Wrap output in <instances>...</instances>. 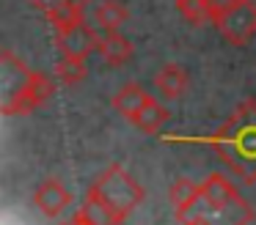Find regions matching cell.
<instances>
[{"label": "cell", "instance_id": "cell-1", "mask_svg": "<svg viewBox=\"0 0 256 225\" xmlns=\"http://www.w3.org/2000/svg\"><path fill=\"white\" fill-rule=\"evenodd\" d=\"M201 143H210L215 154L242 176V181H256V99H245L237 104L232 118Z\"/></svg>", "mask_w": 256, "mask_h": 225}, {"label": "cell", "instance_id": "cell-2", "mask_svg": "<svg viewBox=\"0 0 256 225\" xmlns=\"http://www.w3.org/2000/svg\"><path fill=\"white\" fill-rule=\"evenodd\" d=\"M91 190L116 212V217L122 220V223L144 203V198H146L144 187L132 179V173H130L124 165H110V168H105L94 179Z\"/></svg>", "mask_w": 256, "mask_h": 225}, {"label": "cell", "instance_id": "cell-3", "mask_svg": "<svg viewBox=\"0 0 256 225\" xmlns=\"http://www.w3.org/2000/svg\"><path fill=\"white\" fill-rule=\"evenodd\" d=\"M215 27L223 36V41L234 44V47L248 44L256 36V3L254 0H245V3L223 11L215 19Z\"/></svg>", "mask_w": 256, "mask_h": 225}, {"label": "cell", "instance_id": "cell-4", "mask_svg": "<svg viewBox=\"0 0 256 225\" xmlns=\"http://www.w3.org/2000/svg\"><path fill=\"white\" fill-rule=\"evenodd\" d=\"M56 77L44 74V71H30L28 77V85L22 88V93L20 96H14L12 102L3 104V113L6 115H28L34 113L36 107H42V104L47 102V99H52V93H56Z\"/></svg>", "mask_w": 256, "mask_h": 225}, {"label": "cell", "instance_id": "cell-5", "mask_svg": "<svg viewBox=\"0 0 256 225\" xmlns=\"http://www.w3.org/2000/svg\"><path fill=\"white\" fill-rule=\"evenodd\" d=\"M34 203L44 217H61L66 212V206L72 203V192L58 179H44L34 192Z\"/></svg>", "mask_w": 256, "mask_h": 225}, {"label": "cell", "instance_id": "cell-6", "mask_svg": "<svg viewBox=\"0 0 256 225\" xmlns=\"http://www.w3.org/2000/svg\"><path fill=\"white\" fill-rule=\"evenodd\" d=\"M58 49L61 55H72V58H88L91 52H96V44H100V33L88 25V22H80L78 27H72L64 36H56Z\"/></svg>", "mask_w": 256, "mask_h": 225}, {"label": "cell", "instance_id": "cell-7", "mask_svg": "<svg viewBox=\"0 0 256 225\" xmlns=\"http://www.w3.org/2000/svg\"><path fill=\"white\" fill-rule=\"evenodd\" d=\"M237 198H240L237 187L223 173H212L201 181V203L206 206V212H220V209L232 206Z\"/></svg>", "mask_w": 256, "mask_h": 225}, {"label": "cell", "instance_id": "cell-8", "mask_svg": "<svg viewBox=\"0 0 256 225\" xmlns=\"http://www.w3.org/2000/svg\"><path fill=\"white\" fill-rule=\"evenodd\" d=\"M154 85L166 99L176 102V99H182L184 93L190 91V74L184 71V66H179V63H166L154 74Z\"/></svg>", "mask_w": 256, "mask_h": 225}, {"label": "cell", "instance_id": "cell-9", "mask_svg": "<svg viewBox=\"0 0 256 225\" xmlns=\"http://www.w3.org/2000/svg\"><path fill=\"white\" fill-rule=\"evenodd\" d=\"M127 121L138 132H144V135H157V132L162 129V124L168 121V107H162V102H157V99L149 93L146 102L140 104V107L135 110Z\"/></svg>", "mask_w": 256, "mask_h": 225}, {"label": "cell", "instance_id": "cell-10", "mask_svg": "<svg viewBox=\"0 0 256 225\" xmlns=\"http://www.w3.org/2000/svg\"><path fill=\"white\" fill-rule=\"evenodd\" d=\"M96 52L105 63L110 66H124L132 58V41L127 36H122V30L116 33H100V44H96Z\"/></svg>", "mask_w": 256, "mask_h": 225}, {"label": "cell", "instance_id": "cell-11", "mask_svg": "<svg viewBox=\"0 0 256 225\" xmlns=\"http://www.w3.org/2000/svg\"><path fill=\"white\" fill-rule=\"evenodd\" d=\"M168 198H171V206L176 212V220H182L201 203V184L190 179H176L168 190Z\"/></svg>", "mask_w": 256, "mask_h": 225}, {"label": "cell", "instance_id": "cell-12", "mask_svg": "<svg viewBox=\"0 0 256 225\" xmlns=\"http://www.w3.org/2000/svg\"><path fill=\"white\" fill-rule=\"evenodd\" d=\"M130 11L122 0H100L94 8V25L100 27L102 33H116L127 25Z\"/></svg>", "mask_w": 256, "mask_h": 225}, {"label": "cell", "instance_id": "cell-13", "mask_svg": "<svg viewBox=\"0 0 256 225\" xmlns=\"http://www.w3.org/2000/svg\"><path fill=\"white\" fill-rule=\"evenodd\" d=\"M201 212H204V209H201ZM204 217L210 220L212 225H248L250 220H254V209H250L242 198H237L232 206L220 209V212H204Z\"/></svg>", "mask_w": 256, "mask_h": 225}, {"label": "cell", "instance_id": "cell-14", "mask_svg": "<svg viewBox=\"0 0 256 225\" xmlns=\"http://www.w3.org/2000/svg\"><path fill=\"white\" fill-rule=\"evenodd\" d=\"M146 96H149V91H146L140 82H127V85H124L122 91L110 99V104H113L116 113H122L124 118H130V115H132L135 110L146 102Z\"/></svg>", "mask_w": 256, "mask_h": 225}, {"label": "cell", "instance_id": "cell-15", "mask_svg": "<svg viewBox=\"0 0 256 225\" xmlns=\"http://www.w3.org/2000/svg\"><path fill=\"white\" fill-rule=\"evenodd\" d=\"M80 209L88 214L94 225H122V220L116 217V212H113V209L108 206V203L102 201L91 187H88V192L83 195V206H80Z\"/></svg>", "mask_w": 256, "mask_h": 225}, {"label": "cell", "instance_id": "cell-16", "mask_svg": "<svg viewBox=\"0 0 256 225\" xmlns=\"http://www.w3.org/2000/svg\"><path fill=\"white\" fill-rule=\"evenodd\" d=\"M52 77L58 80V85H78V82L86 80V60L72 58V55H61Z\"/></svg>", "mask_w": 256, "mask_h": 225}, {"label": "cell", "instance_id": "cell-17", "mask_svg": "<svg viewBox=\"0 0 256 225\" xmlns=\"http://www.w3.org/2000/svg\"><path fill=\"white\" fill-rule=\"evenodd\" d=\"M176 11L182 14L184 22H190V25L215 22V11H212L210 0H176Z\"/></svg>", "mask_w": 256, "mask_h": 225}, {"label": "cell", "instance_id": "cell-18", "mask_svg": "<svg viewBox=\"0 0 256 225\" xmlns=\"http://www.w3.org/2000/svg\"><path fill=\"white\" fill-rule=\"evenodd\" d=\"M44 16L52 25L56 36H64V33H69L72 27H78L80 22H86V8L69 5V8H56V11H50V14H44Z\"/></svg>", "mask_w": 256, "mask_h": 225}, {"label": "cell", "instance_id": "cell-19", "mask_svg": "<svg viewBox=\"0 0 256 225\" xmlns=\"http://www.w3.org/2000/svg\"><path fill=\"white\" fill-rule=\"evenodd\" d=\"M34 8H39L42 14H50L56 8H69V5H78V8H86L91 0H28Z\"/></svg>", "mask_w": 256, "mask_h": 225}, {"label": "cell", "instance_id": "cell-20", "mask_svg": "<svg viewBox=\"0 0 256 225\" xmlns=\"http://www.w3.org/2000/svg\"><path fill=\"white\" fill-rule=\"evenodd\" d=\"M240 3H245V0H210L212 11H215V19H218V16L223 14V11L234 8V5H240Z\"/></svg>", "mask_w": 256, "mask_h": 225}, {"label": "cell", "instance_id": "cell-21", "mask_svg": "<svg viewBox=\"0 0 256 225\" xmlns=\"http://www.w3.org/2000/svg\"><path fill=\"white\" fill-rule=\"evenodd\" d=\"M66 225H94V223H91V217L83 212V209H80V212H74V214H72V220H69Z\"/></svg>", "mask_w": 256, "mask_h": 225}]
</instances>
